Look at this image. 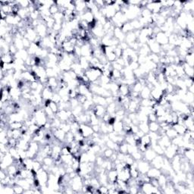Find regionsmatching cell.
Masks as SVG:
<instances>
[{
    "instance_id": "cell-1",
    "label": "cell",
    "mask_w": 194,
    "mask_h": 194,
    "mask_svg": "<svg viewBox=\"0 0 194 194\" xmlns=\"http://www.w3.org/2000/svg\"><path fill=\"white\" fill-rule=\"evenodd\" d=\"M137 161V169L139 171V172H140V174H146V173L148 172L150 168L152 167L149 161H146V160L143 159V158H142V159Z\"/></svg>"
},
{
    "instance_id": "cell-2",
    "label": "cell",
    "mask_w": 194,
    "mask_h": 194,
    "mask_svg": "<svg viewBox=\"0 0 194 194\" xmlns=\"http://www.w3.org/2000/svg\"><path fill=\"white\" fill-rule=\"evenodd\" d=\"M177 150H178V146H175L173 143H171L169 146H168L165 149L164 153L165 157L168 159L171 160V158H173L177 154Z\"/></svg>"
},
{
    "instance_id": "cell-3",
    "label": "cell",
    "mask_w": 194,
    "mask_h": 194,
    "mask_svg": "<svg viewBox=\"0 0 194 194\" xmlns=\"http://www.w3.org/2000/svg\"><path fill=\"white\" fill-rule=\"evenodd\" d=\"M80 131L82 134L83 137L85 139L90 138L92 137L93 133V130L92 128L91 125L87 124H80Z\"/></svg>"
},
{
    "instance_id": "cell-4",
    "label": "cell",
    "mask_w": 194,
    "mask_h": 194,
    "mask_svg": "<svg viewBox=\"0 0 194 194\" xmlns=\"http://www.w3.org/2000/svg\"><path fill=\"white\" fill-rule=\"evenodd\" d=\"M155 40L161 46L169 43V36L162 31H160L155 36Z\"/></svg>"
},
{
    "instance_id": "cell-5",
    "label": "cell",
    "mask_w": 194,
    "mask_h": 194,
    "mask_svg": "<svg viewBox=\"0 0 194 194\" xmlns=\"http://www.w3.org/2000/svg\"><path fill=\"white\" fill-rule=\"evenodd\" d=\"M164 158L163 156L161 155H157V156L155 157L154 159L150 162L152 167H154L156 169L161 170L163 168V165H164Z\"/></svg>"
},
{
    "instance_id": "cell-6",
    "label": "cell",
    "mask_w": 194,
    "mask_h": 194,
    "mask_svg": "<svg viewBox=\"0 0 194 194\" xmlns=\"http://www.w3.org/2000/svg\"><path fill=\"white\" fill-rule=\"evenodd\" d=\"M54 93L55 92L53 91L50 87L45 86L44 89H43V91H42V93H41L42 98H43V99L44 100V101L45 100H48V99L52 100V98Z\"/></svg>"
},
{
    "instance_id": "cell-7",
    "label": "cell",
    "mask_w": 194,
    "mask_h": 194,
    "mask_svg": "<svg viewBox=\"0 0 194 194\" xmlns=\"http://www.w3.org/2000/svg\"><path fill=\"white\" fill-rule=\"evenodd\" d=\"M156 156H157V154H156V153H155L154 150L150 147V148L147 149L144 153H143V159L146 160V161H149V162H151Z\"/></svg>"
},
{
    "instance_id": "cell-8",
    "label": "cell",
    "mask_w": 194,
    "mask_h": 194,
    "mask_svg": "<svg viewBox=\"0 0 194 194\" xmlns=\"http://www.w3.org/2000/svg\"><path fill=\"white\" fill-rule=\"evenodd\" d=\"M161 174V170L156 169L154 167H151L148 171V172L146 173V175L149 176L150 178H158Z\"/></svg>"
},
{
    "instance_id": "cell-9",
    "label": "cell",
    "mask_w": 194,
    "mask_h": 194,
    "mask_svg": "<svg viewBox=\"0 0 194 194\" xmlns=\"http://www.w3.org/2000/svg\"><path fill=\"white\" fill-rule=\"evenodd\" d=\"M108 179H109V183H115L118 180V171L117 170L112 169L110 171H107Z\"/></svg>"
},
{
    "instance_id": "cell-10",
    "label": "cell",
    "mask_w": 194,
    "mask_h": 194,
    "mask_svg": "<svg viewBox=\"0 0 194 194\" xmlns=\"http://www.w3.org/2000/svg\"><path fill=\"white\" fill-rule=\"evenodd\" d=\"M140 97L141 99H143L151 98V89L147 86H144L140 93Z\"/></svg>"
},
{
    "instance_id": "cell-11",
    "label": "cell",
    "mask_w": 194,
    "mask_h": 194,
    "mask_svg": "<svg viewBox=\"0 0 194 194\" xmlns=\"http://www.w3.org/2000/svg\"><path fill=\"white\" fill-rule=\"evenodd\" d=\"M139 130L143 132L144 134L149 133V123L148 121H141L138 124Z\"/></svg>"
},
{
    "instance_id": "cell-12",
    "label": "cell",
    "mask_w": 194,
    "mask_h": 194,
    "mask_svg": "<svg viewBox=\"0 0 194 194\" xmlns=\"http://www.w3.org/2000/svg\"><path fill=\"white\" fill-rule=\"evenodd\" d=\"M149 123V132H153V133H157L160 129L159 123L158 121H150Z\"/></svg>"
},
{
    "instance_id": "cell-13",
    "label": "cell",
    "mask_w": 194,
    "mask_h": 194,
    "mask_svg": "<svg viewBox=\"0 0 194 194\" xmlns=\"http://www.w3.org/2000/svg\"><path fill=\"white\" fill-rule=\"evenodd\" d=\"M113 129L116 133H121L124 130V123L122 121H116L113 124Z\"/></svg>"
},
{
    "instance_id": "cell-14",
    "label": "cell",
    "mask_w": 194,
    "mask_h": 194,
    "mask_svg": "<svg viewBox=\"0 0 194 194\" xmlns=\"http://www.w3.org/2000/svg\"><path fill=\"white\" fill-rule=\"evenodd\" d=\"M24 126V121H14V122L9 123V127L12 130L15 129H21Z\"/></svg>"
},
{
    "instance_id": "cell-15",
    "label": "cell",
    "mask_w": 194,
    "mask_h": 194,
    "mask_svg": "<svg viewBox=\"0 0 194 194\" xmlns=\"http://www.w3.org/2000/svg\"><path fill=\"white\" fill-rule=\"evenodd\" d=\"M165 135L169 137L170 140H172V139H174V137H177L178 134H177V131H176V130H174L172 127H169L167 130H166Z\"/></svg>"
},
{
    "instance_id": "cell-16",
    "label": "cell",
    "mask_w": 194,
    "mask_h": 194,
    "mask_svg": "<svg viewBox=\"0 0 194 194\" xmlns=\"http://www.w3.org/2000/svg\"><path fill=\"white\" fill-rule=\"evenodd\" d=\"M114 153V150L108 148L107 147V148H106V149L103 152V156L106 158V159H109V158L112 156V154Z\"/></svg>"
},
{
    "instance_id": "cell-17",
    "label": "cell",
    "mask_w": 194,
    "mask_h": 194,
    "mask_svg": "<svg viewBox=\"0 0 194 194\" xmlns=\"http://www.w3.org/2000/svg\"><path fill=\"white\" fill-rule=\"evenodd\" d=\"M49 12H50V14H51V15L53 16L56 14H57L58 12H59V7L57 6V5H56V2H55L54 4H53L52 6L49 8Z\"/></svg>"
},
{
    "instance_id": "cell-18",
    "label": "cell",
    "mask_w": 194,
    "mask_h": 194,
    "mask_svg": "<svg viewBox=\"0 0 194 194\" xmlns=\"http://www.w3.org/2000/svg\"><path fill=\"white\" fill-rule=\"evenodd\" d=\"M49 107L50 109L52 110V111L55 113V114H56V113H57L58 111H59V104L56 103H55V102L52 101V100H51V102H50L49 105Z\"/></svg>"
},
{
    "instance_id": "cell-19",
    "label": "cell",
    "mask_w": 194,
    "mask_h": 194,
    "mask_svg": "<svg viewBox=\"0 0 194 194\" xmlns=\"http://www.w3.org/2000/svg\"><path fill=\"white\" fill-rule=\"evenodd\" d=\"M42 166H43V163L37 161V160L33 159V171L37 172L39 170L42 169Z\"/></svg>"
},
{
    "instance_id": "cell-20",
    "label": "cell",
    "mask_w": 194,
    "mask_h": 194,
    "mask_svg": "<svg viewBox=\"0 0 194 194\" xmlns=\"http://www.w3.org/2000/svg\"><path fill=\"white\" fill-rule=\"evenodd\" d=\"M13 188H14V193H23L24 192V189L23 187H21L20 185L17 184H15L13 186Z\"/></svg>"
}]
</instances>
